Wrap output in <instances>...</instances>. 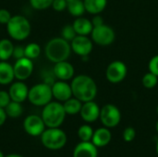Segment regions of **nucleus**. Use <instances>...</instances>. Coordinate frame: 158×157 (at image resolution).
Segmentation results:
<instances>
[{
	"label": "nucleus",
	"instance_id": "1",
	"mask_svg": "<svg viewBox=\"0 0 158 157\" xmlns=\"http://www.w3.org/2000/svg\"><path fill=\"white\" fill-rule=\"evenodd\" d=\"M72 94L82 103L94 101L97 94V85L88 75L81 74L73 78L71 83Z\"/></svg>",
	"mask_w": 158,
	"mask_h": 157
},
{
	"label": "nucleus",
	"instance_id": "2",
	"mask_svg": "<svg viewBox=\"0 0 158 157\" xmlns=\"http://www.w3.org/2000/svg\"><path fill=\"white\" fill-rule=\"evenodd\" d=\"M71 53L69 42L62 37L51 39L45 46V56L53 63L67 60Z\"/></svg>",
	"mask_w": 158,
	"mask_h": 157
},
{
	"label": "nucleus",
	"instance_id": "3",
	"mask_svg": "<svg viewBox=\"0 0 158 157\" xmlns=\"http://www.w3.org/2000/svg\"><path fill=\"white\" fill-rule=\"evenodd\" d=\"M66 111L62 104L50 102L44 106L42 118L48 128H59L65 120Z\"/></svg>",
	"mask_w": 158,
	"mask_h": 157
},
{
	"label": "nucleus",
	"instance_id": "4",
	"mask_svg": "<svg viewBox=\"0 0 158 157\" xmlns=\"http://www.w3.org/2000/svg\"><path fill=\"white\" fill-rule=\"evenodd\" d=\"M8 35L17 41H23L31 33V23L27 18L21 15L12 16L6 24Z\"/></svg>",
	"mask_w": 158,
	"mask_h": 157
},
{
	"label": "nucleus",
	"instance_id": "5",
	"mask_svg": "<svg viewBox=\"0 0 158 157\" xmlns=\"http://www.w3.org/2000/svg\"><path fill=\"white\" fill-rule=\"evenodd\" d=\"M41 141L47 149L59 150L66 145L67 135L59 128H48L42 133Z\"/></svg>",
	"mask_w": 158,
	"mask_h": 157
},
{
	"label": "nucleus",
	"instance_id": "6",
	"mask_svg": "<svg viewBox=\"0 0 158 157\" xmlns=\"http://www.w3.org/2000/svg\"><path fill=\"white\" fill-rule=\"evenodd\" d=\"M53 98L52 87L46 82L38 83L29 90L28 99L36 106H44Z\"/></svg>",
	"mask_w": 158,
	"mask_h": 157
},
{
	"label": "nucleus",
	"instance_id": "7",
	"mask_svg": "<svg viewBox=\"0 0 158 157\" xmlns=\"http://www.w3.org/2000/svg\"><path fill=\"white\" fill-rule=\"evenodd\" d=\"M99 118L106 128H115L121 120V113L116 105L107 104L101 108Z\"/></svg>",
	"mask_w": 158,
	"mask_h": 157
},
{
	"label": "nucleus",
	"instance_id": "8",
	"mask_svg": "<svg viewBox=\"0 0 158 157\" xmlns=\"http://www.w3.org/2000/svg\"><path fill=\"white\" fill-rule=\"evenodd\" d=\"M92 40L101 45V46H107L113 43L116 38V33L114 30L106 24L94 27L93 31H92Z\"/></svg>",
	"mask_w": 158,
	"mask_h": 157
},
{
	"label": "nucleus",
	"instance_id": "9",
	"mask_svg": "<svg viewBox=\"0 0 158 157\" xmlns=\"http://www.w3.org/2000/svg\"><path fill=\"white\" fill-rule=\"evenodd\" d=\"M128 68L126 65L119 60H115L111 62L106 70V77L107 81L111 83L117 84L121 82L127 76Z\"/></svg>",
	"mask_w": 158,
	"mask_h": 157
},
{
	"label": "nucleus",
	"instance_id": "10",
	"mask_svg": "<svg viewBox=\"0 0 158 157\" xmlns=\"http://www.w3.org/2000/svg\"><path fill=\"white\" fill-rule=\"evenodd\" d=\"M70 46H71V50L76 55L81 57L90 56L94 48L92 40L85 35H77L70 42Z\"/></svg>",
	"mask_w": 158,
	"mask_h": 157
},
{
	"label": "nucleus",
	"instance_id": "11",
	"mask_svg": "<svg viewBox=\"0 0 158 157\" xmlns=\"http://www.w3.org/2000/svg\"><path fill=\"white\" fill-rule=\"evenodd\" d=\"M13 68L15 78L19 81H25L30 78L33 71V63L31 59L24 56L16 60Z\"/></svg>",
	"mask_w": 158,
	"mask_h": 157
},
{
	"label": "nucleus",
	"instance_id": "12",
	"mask_svg": "<svg viewBox=\"0 0 158 157\" xmlns=\"http://www.w3.org/2000/svg\"><path fill=\"white\" fill-rule=\"evenodd\" d=\"M45 124L42 117L36 115L28 116L23 122V128L25 131L31 136H40L45 130Z\"/></svg>",
	"mask_w": 158,
	"mask_h": 157
},
{
	"label": "nucleus",
	"instance_id": "13",
	"mask_svg": "<svg viewBox=\"0 0 158 157\" xmlns=\"http://www.w3.org/2000/svg\"><path fill=\"white\" fill-rule=\"evenodd\" d=\"M100 111H101V108L95 102L89 101V102H85L82 104L80 114H81V118L85 122L92 123V122L96 121L100 118Z\"/></svg>",
	"mask_w": 158,
	"mask_h": 157
},
{
	"label": "nucleus",
	"instance_id": "14",
	"mask_svg": "<svg viewBox=\"0 0 158 157\" xmlns=\"http://www.w3.org/2000/svg\"><path fill=\"white\" fill-rule=\"evenodd\" d=\"M53 97L60 102H65L72 97V90L70 84L65 81H58L52 84Z\"/></svg>",
	"mask_w": 158,
	"mask_h": 157
},
{
	"label": "nucleus",
	"instance_id": "15",
	"mask_svg": "<svg viewBox=\"0 0 158 157\" xmlns=\"http://www.w3.org/2000/svg\"><path fill=\"white\" fill-rule=\"evenodd\" d=\"M74 68L73 66L68 62L67 60L55 63L53 73L56 78H57L59 81H69L73 78L74 76Z\"/></svg>",
	"mask_w": 158,
	"mask_h": 157
},
{
	"label": "nucleus",
	"instance_id": "16",
	"mask_svg": "<svg viewBox=\"0 0 158 157\" xmlns=\"http://www.w3.org/2000/svg\"><path fill=\"white\" fill-rule=\"evenodd\" d=\"M8 93L12 101L22 103L28 98L29 89L27 85L24 82H22V81H19L13 82L11 84Z\"/></svg>",
	"mask_w": 158,
	"mask_h": 157
},
{
	"label": "nucleus",
	"instance_id": "17",
	"mask_svg": "<svg viewBox=\"0 0 158 157\" xmlns=\"http://www.w3.org/2000/svg\"><path fill=\"white\" fill-rule=\"evenodd\" d=\"M97 147L92 142H81L75 147L73 157H97Z\"/></svg>",
	"mask_w": 158,
	"mask_h": 157
},
{
	"label": "nucleus",
	"instance_id": "18",
	"mask_svg": "<svg viewBox=\"0 0 158 157\" xmlns=\"http://www.w3.org/2000/svg\"><path fill=\"white\" fill-rule=\"evenodd\" d=\"M112 138V134L108 128H99L97 129L93 135L92 143L97 147V148H102L106 146Z\"/></svg>",
	"mask_w": 158,
	"mask_h": 157
},
{
	"label": "nucleus",
	"instance_id": "19",
	"mask_svg": "<svg viewBox=\"0 0 158 157\" xmlns=\"http://www.w3.org/2000/svg\"><path fill=\"white\" fill-rule=\"evenodd\" d=\"M73 28L77 33V35H89L92 33L94 25L92 23V20L88 19L84 17H78L74 22H73Z\"/></svg>",
	"mask_w": 158,
	"mask_h": 157
},
{
	"label": "nucleus",
	"instance_id": "20",
	"mask_svg": "<svg viewBox=\"0 0 158 157\" xmlns=\"http://www.w3.org/2000/svg\"><path fill=\"white\" fill-rule=\"evenodd\" d=\"M15 78L14 68L6 61H0V84L7 85L10 84Z\"/></svg>",
	"mask_w": 158,
	"mask_h": 157
},
{
	"label": "nucleus",
	"instance_id": "21",
	"mask_svg": "<svg viewBox=\"0 0 158 157\" xmlns=\"http://www.w3.org/2000/svg\"><path fill=\"white\" fill-rule=\"evenodd\" d=\"M85 9L93 15L100 14L107 6V0H83Z\"/></svg>",
	"mask_w": 158,
	"mask_h": 157
},
{
	"label": "nucleus",
	"instance_id": "22",
	"mask_svg": "<svg viewBox=\"0 0 158 157\" xmlns=\"http://www.w3.org/2000/svg\"><path fill=\"white\" fill-rule=\"evenodd\" d=\"M63 106L67 115H76L81 112L82 102L77 99L76 97H71L64 102Z\"/></svg>",
	"mask_w": 158,
	"mask_h": 157
},
{
	"label": "nucleus",
	"instance_id": "23",
	"mask_svg": "<svg viewBox=\"0 0 158 157\" xmlns=\"http://www.w3.org/2000/svg\"><path fill=\"white\" fill-rule=\"evenodd\" d=\"M14 45L12 42L8 39H2L0 40V59L2 61L8 60L14 51Z\"/></svg>",
	"mask_w": 158,
	"mask_h": 157
},
{
	"label": "nucleus",
	"instance_id": "24",
	"mask_svg": "<svg viewBox=\"0 0 158 157\" xmlns=\"http://www.w3.org/2000/svg\"><path fill=\"white\" fill-rule=\"evenodd\" d=\"M67 9L69 12V14H71L76 18L81 17L86 11L84 6V2L82 0H72L71 2L68 3Z\"/></svg>",
	"mask_w": 158,
	"mask_h": 157
},
{
	"label": "nucleus",
	"instance_id": "25",
	"mask_svg": "<svg viewBox=\"0 0 158 157\" xmlns=\"http://www.w3.org/2000/svg\"><path fill=\"white\" fill-rule=\"evenodd\" d=\"M5 111H6L7 117L16 118H19L21 116V114L23 112V108H22L21 103L15 102V101L11 100V102L6 106Z\"/></svg>",
	"mask_w": 158,
	"mask_h": 157
},
{
	"label": "nucleus",
	"instance_id": "26",
	"mask_svg": "<svg viewBox=\"0 0 158 157\" xmlns=\"http://www.w3.org/2000/svg\"><path fill=\"white\" fill-rule=\"evenodd\" d=\"M94 130L90 125H82L78 130V136L81 142H92Z\"/></svg>",
	"mask_w": 158,
	"mask_h": 157
},
{
	"label": "nucleus",
	"instance_id": "27",
	"mask_svg": "<svg viewBox=\"0 0 158 157\" xmlns=\"http://www.w3.org/2000/svg\"><path fill=\"white\" fill-rule=\"evenodd\" d=\"M41 54V47L36 43H28L25 46V56L30 59L37 58Z\"/></svg>",
	"mask_w": 158,
	"mask_h": 157
},
{
	"label": "nucleus",
	"instance_id": "28",
	"mask_svg": "<svg viewBox=\"0 0 158 157\" xmlns=\"http://www.w3.org/2000/svg\"><path fill=\"white\" fill-rule=\"evenodd\" d=\"M142 83H143V87H145L146 89H153L157 85L158 77L154 73L149 71L143 77Z\"/></svg>",
	"mask_w": 158,
	"mask_h": 157
},
{
	"label": "nucleus",
	"instance_id": "29",
	"mask_svg": "<svg viewBox=\"0 0 158 157\" xmlns=\"http://www.w3.org/2000/svg\"><path fill=\"white\" fill-rule=\"evenodd\" d=\"M54 0H30L31 6L36 10H44L52 6Z\"/></svg>",
	"mask_w": 158,
	"mask_h": 157
},
{
	"label": "nucleus",
	"instance_id": "30",
	"mask_svg": "<svg viewBox=\"0 0 158 157\" xmlns=\"http://www.w3.org/2000/svg\"><path fill=\"white\" fill-rule=\"evenodd\" d=\"M61 35H62V38H64L68 42H71L77 36V33L73 28V25H66L62 29Z\"/></svg>",
	"mask_w": 158,
	"mask_h": 157
},
{
	"label": "nucleus",
	"instance_id": "31",
	"mask_svg": "<svg viewBox=\"0 0 158 157\" xmlns=\"http://www.w3.org/2000/svg\"><path fill=\"white\" fill-rule=\"evenodd\" d=\"M136 137V130L132 127H128L123 131V139L127 143L132 142Z\"/></svg>",
	"mask_w": 158,
	"mask_h": 157
},
{
	"label": "nucleus",
	"instance_id": "32",
	"mask_svg": "<svg viewBox=\"0 0 158 157\" xmlns=\"http://www.w3.org/2000/svg\"><path fill=\"white\" fill-rule=\"evenodd\" d=\"M11 102L10 95L8 92L6 91H0V107L6 108V106Z\"/></svg>",
	"mask_w": 158,
	"mask_h": 157
},
{
	"label": "nucleus",
	"instance_id": "33",
	"mask_svg": "<svg viewBox=\"0 0 158 157\" xmlns=\"http://www.w3.org/2000/svg\"><path fill=\"white\" fill-rule=\"evenodd\" d=\"M148 68H149L150 72L154 73L158 77V55L151 58V60L149 61V64H148Z\"/></svg>",
	"mask_w": 158,
	"mask_h": 157
},
{
	"label": "nucleus",
	"instance_id": "34",
	"mask_svg": "<svg viewBox=\"0 0 158 157\" xmlns=\"http://www.w3.org/2000/svg\"><path fill=\"white\" fill-rule=\"evenodd\" d=\"M68 6V3L66 0H54L52 4V7L58 12L65 10Z\"/></svg>",
	"mask_w": 158,
	"mask_h": 157
},
{
	"label": "nucleus",
	"instance_id": "35",
	"mask_svg": "<svg viewBox=\"0 0 158 157\" xmlns=\"http://www.w3.org/2000/svg\"><path fill=\"white\" fill-rule=\"evenodd\" d=\"M11 15L9 13V11H7L5 8H1L0 9V24H7L8 21L11 19Z\"/></svg>",
	"mask_w": 158,
	"mask_h": 157
},
{
	"label": "nucleus",
	"instance_id": "36",
	"mask_svg": "<svg viewBox=\"0 0 158 157\" xmlns=\"http://www.w3.org/2000/svg\"><path fill=\"white\" fill-rule=\"evenodd\" d=\"M12 56L16 59L21 58L25 56V47L21 46V45H18L14 47V51H13V55Z\"/></svg>",
	"mask_w": 158,
	"mask_h": 157
},
{
	"label": "nucleus",
	"instance_id": "37",
	"mask_svg": "<svg viewBox=\"0 0 158 157\" xmlns=\"http://www.w3.org/2000/svg\"><path fill=\"white\" fill-rule=\"evenodd\" d=\"M92 23H93L94 27H97V26H100V25L105 24L104 23V19L101 16H99V14L94 15V17L92 19Z\"/></svg>",
	"mask_w": 158,
	"mask_h": 157
},
{
	"label": "nucleus",
	"instance_id": "38",
	"mask_svg": "<svg viewBox=\"0 0 158 157\" xmlns=\"http://www.w3.org/2000/svg\"><path fill=\"white\" fill-rule=\"evenodd\" d=\"M6 117H7V115H6V111H5V108L0 107V127L6 122Z\"/></svg>",
	"mask_w": 158,
	"mask_h": 157
},
{
	"label": "nucleus",
	"instance_id": "39",
	"mask_svg": "<svg viewBox=\"0 0 158 157\" xmlns=\"http://www.w3.org/2000/svg\"><path fill=\"white\" fill-rule=\"evenodd\" d=\"M5 157H23V156H21V155H19L12 154V155H6V156H5Z\"/></svg>",
	"mask_w": 158,
	"mask_h": 157
},
{
	"label": "nucleus",
	"instance_id": "40",
	"mask_svg": "<svg viewBox=\"0 0 158 157\" xmlns=\"http://www.w3.org/2000/svg\"><path fill=\"white\" fill-rule=\"evenodd\" d=\"M156 131H157L158 133V120L157 122H156Z\"/></svg>",
	"mask_w": 158,
	"mask_h": 157
},
{
	"label": "nucleus",
	"instance_id": "41",
	"mask_svg": "<svg viewBox=\"0 0 158 157\" xmlns=\"http://www.w3.org/2000/svg\"><path fill=\"white\" fill-rule=\"evenodd\" d=\"M156 154H157V155H158V140H157V143H156Z\"/></svg>",
	"mask_w": 158,
	"mask_h": 157
},
{
	"label": "nucleus",
	"instance_id": "42",
	"mask_svg": "<svg viewBox=\"0 0 158 157\" xmlns=\"http://www.w3.org/2000/svg\"><path fill=\"white\" fill-rule=\"evenodd\" d=\"M0 157H5L4 156V155H3V153H2L1 151H0Z\"/></svg>",
	"mask_w": 158,
	"mask_h": 157
},
{
	"label": "nucleus",
	"instance_id": "43",
	"mask_svg": "<svg viewBox=\"0 0 158 157\" xmlns=\"http://www.w3.org/2000/svg\"><path fill=\"white\" fill-rule=\"evenodd\" d=\"M66 1H67V3H69V2H71L72 0H66Z\"/></svg>",
	"mask_w": 158,
	"mask_h": 157
},
{
	"label": "nucleus",
	"instance_id": "44",
	"mask_svg": "<svg viewBox=\"0 0 158 157\" xmlns=\"http://www.w3.org/2000/svg\"><path fill=\"white\" fill-rule=\"evenodd\" d=\"M156 112H157V114H158V105H157V107H156Z\"/></svg>",
	"mask_w": 158,
	"mask_h": 157
},
{
	"label": "nucleus",
	"instance_id": "45",
	"mask_svg": "<svg viewBox=\"0 0 158 157\" xmlns=\"http://www.w3.org/2000/svg\"><path fill=\"white\" fill-rule=\"evenodd\" d=\"M0 61H2V60H1V59H0Z\"/></svg>",
	"mask_w": 158,
	"mask_h": 157
}]
</instances>
